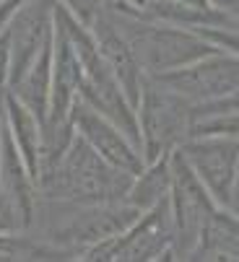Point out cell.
<instances>
[{
    "mask_svg": "<svg viewBox=\"0 0 239 262\" xmlns=\"http://www.w3.org/2000/svg\"><path fill=\"white\" fill-rule=\"evenodd\" d=\"M151 78L162 81L164 86H169L172 91H177L192 104L216 101L239 91V55L218 50L185 68L162 73V76H151Z\"/></svg>",
    "mask_w": 239,
    "mask_h": 262,
    "instance_id": "52a82bcc",
    "label": "cell"
},
{
    "mask_svg": "<svg viewBox=\"0 0 239 262\" xmlns=\"http://www.w3.org/2000/svg\"><path fill=\"white\" fill-rule=\"evenodd\" d=\"M180 154L203 179L218 205H231L234 187L239 179V138H187L180 145Z\"/></svg>",
    "mask_w": 239,
    "mask_h": 262,
    "instance_id": "ba28073f",
    "label": "cell"
},
{
    "mask_svg": "<svg viewBox=\"0 0 239 262\" xmlns=\"http://www.w3.org/2000/svg\"><path fill=\"white\" fill-rule=\"evenodd\" d=\"M86 262H156L174 259V218L169 198L143 210L130 226L84 254Z\"/></svg>",
    "mask_w": 239,
    "mask_h": 262,
    "instance_id": "5b68a950",
    "label": "cell"
},
{
    "mask_svg": "<svg viewBox=\"0 0 239 262\" xmlns=\"http://www.w3.org/2000/svg\"><path fill=\"white\" fill-rule=\"evenodd\" d=\"M138 120H141V148L148 164L167 154H174L190 138L192 101H187L162 81L146 78L143 96L138 104Z\"/></svg>",
    "mask_w": 239,
    "mask_h": 262,
    "instance_id": "277c9868",
    "label": "cell"
},
{
    "mask_svg": "<svg viewBox=\"0 0 239 262\" xmlns=\"http://www.w3.org/2000/svg\"><path fill=\"white\" fill-rule=\"evenodd\" d=\"M208 135L239 138V112H226V115H211V117L192 120L190 138H208Z\"/></svg>",
    "mask_w": 239,
    "mask_h": 262,
    "instance_id": "ac0fdd59",
    "label": "cell"
},
{
    "mask_svg": "<svg viewBox=\"0 0 239 262\" xmlns=\"http://www.w3.org/2000/svg\"><path fill=\"white\" fill-rule=\"evenodd\" d=\"M190 259H239V215L218 205Z\"/></svg>",
    "mask_w": 239,
    "mask_h": 262,
    "instance_id": "5bb4252c",
    "label": "cell"
},
{
    "mask_svg": "<svg viewBox=\"0 0 239 262\" xmlns=\"http://www.w3.org/2000/svg\"><path fill=\"white\" fill-rule=\"evenodd\" d=\"M172 218H174V259H190L201 242L218 200L208 192L203 179L195 174L180 148L172 156Z\"/></svg>",
    "mask_w": 239,
    "mask_h": 262,
    "instance_id": "8992f818",
    "label": "cell"
},
{
    "mask_svg": "<svg viewBox=\"0 0 239 262\" xmlns=\"http://www.w3.org/2000/svg\"><path fill=\"white\" fill-rule=\"evenodd\" d=\"M109 3H112V0H109Z\"/></svg>",
    "mask_w": 239,
    "mask_h": 262,
    "instance_id": "d4e9b609",
    "label": "cell"
},
{
    "mask_svg": "<svg viewBox=\"0 0 239 262\" xmlns=\"http://www.w3.org/2000/svg\"><path fill=\"white\" fill-rule=\"evenodd\" d=\"M0 135H3V115H0ZM0 215L6 218V213H3V198H0ZM6 221H8V218H6ZM8 226H11V223H8Z\"/></svg>",
    "mask_w": 239,
    "mask_h": 262,
    "instance_id": "603a6c76",
    "label": "cell"
},
{
    "mask_svg": "<svg viewBox=\"0 0 239 262\" xmlns=\"http://www.w3.org/2000/svg\"><path fill=\"white\" fill-rule=\"evenodd\" d=\"M26 3V0H3L0 3V34L8 29V24L13 21V16L18 13V8Z\"/></svg>",
    "mask_w": 239,
    "mask_h": 262,
    "instance_id": "44dd1931",
    "label": "cell"
},
{
    "mask_svg": "<svg viewBox=\"0 0 239 262\" xmlns=\"http://www.w3.org/2000/svg\"><path fill=\"white\" fill-rule=\"evenodd\" d=\"M94 36H96V45L104 55V60L109 62L112 73H114V78L120 81V86H123V91L128 94L130 104L138 109L141 104V96H143V86H146V73L143 68L138 65L128 39H125V34L120 31V26L114 24L112 18V11L107 8V13L91 26Z\"/></svg>",
    "mask_w": 239,
    "mask_h": 262,
    "instance_id": "7c38bea8",
    "label": "cell"
},
{
    "mask_svg": "<svg viewBox=\"0 0 239 262\" xmlns=\"http://www.w3.org/2000/svg\"><path fill=\"white\" fill-rule=\"evenodd\" d=\"M208 3H211V8H213V11L224 13L226 18L239 21V0H208Z\"/></svg>",
    "mask_w": 239,
    "mask_h": 262,
    "instance_id": "7402d4cb",
    "label": "cell"
},
{
    "mask_svg": "<svg viewBox=\"0 0 239 262\" xmlns=\"http://www.w3.org/2000/svg\"><path fill=\"white\" fill-rule=\"evenodd\" d=\"M109 8L141 21L185 26V29L221 26L226 21H234L213 11L208 0H112Z\"/></svg>",
    "mask_w": 239,
    "mask_h": 262,
    "instance_id": "8fae6325",
    "label": "cell"
},
{
    "mask_svg": "<svg viewBox=\"0 0 239 262\" xmlns=\"http://www.w3.org/2000/svg\"><path fill=\"white\" fill-rule=\"evenodd\" d=\"M70 120H73L75 133L81 138H86V143L94 151H99L117 169H125L130 174H141L146 169V159H143L141 148L125 135L123 127L114 125L107 115H102L81 94H78V99L73 104Z\"/></svg>",
    "mask_w": 239,
    "mask_h": 262,
    "instance_id": "9c48e42d",
    "label": "cell"
},
{
    "mask_svg": "<svg viewBox=\"0 0 239 262\" xmlns=\"http://www.w3.org/2000/svg\"><path fill=\"white\" fill-rule=\"evenodd\" d=\"M34 259H75L68 249L36 236L31 231H0V262H34Z\"/></svg>",
    "mask_w": 239,
    "mask_h": 262,
    "instance_id": "e0dca14e",
    "label": "cell"
},
{
    "mask_svg": "<svg viewBox=\"0 0 239 262\" xmlns=\"http://www.w3.org/2000/svg\"><path fill=\"white\" fill-rule=\"evenodd\" d=\"M172 156L174 154L148 161L146 169L133 177V184H130L128 198H125L130 205H135L138 210H151L153 205H158L162 200L169 198V192H172Z\"/></svg>",
    "mask_w": 239,
    "mask_h": 262,
    "instance_id": "2e32d148",
    "label": "cell"
},
{
    "mask_svg": "<svg viewBox=\"0 0 239 262\" xmlns=\"http://www.w3.org/2000/svg\"><path fill=\"white\" fill-rule=\"evenodd\" d=\"M52 57H55V36L45 45V50L36 55L31 68L24 73V78L11 86V91L34 112V115L47 122V109H50V91H52Z\"/></svg>",
    "mask_w": 239,
    "mask_h": 262,
    "instance_id": "9a60e30c",
    "label": "cell"
},
{
    "mask_svg": "<svg viewBox=\"0 0 239 262\" xmlns=\"http://www.w3.org/2000/svg\"><path fill=\"white\" fill-rule=\"evenodd\" d=\"M60 0H26L8 24L11 50V86H16L31 68L36 55L55 36V8Z\"/></svg>",
    "mask_w": 239,
    "mask_h": 262,
    "instance_id": "30bf717a",
    "label": "cell"
},
{
    "mask_svg": "<svg viewBox=\"0 0 239 262\" xmlns=\"http://www.w3.org/2000/svg\"><path fill=\"white\" fill-rule=\"evenodd\" d=\"M3 122L11 130L26 166L31 169V174L39 184V169H42V156H45V122L13 91H8V96H6Z\"/></svg>",
    "mask_w": 239,
    "mask_h": 262,
    "instance_id": "4fadbf2b",
    "label": "cell"
},
{
    "mask_svg": "<svg viewBox=\"0 0 239 262\" xmlns=\"http://www.w3.org/2000/svg\"><path fill=\"white\" fill-rule=\"evenodd\" d=\"M0 3H3V0H0Z\"/></svg>",
    "mask_w": 239,
    "mask_h": 262,
    "instance_id": "cb8c5ba5",
    "label": "cell"
},
{
    "mask_svg": "<svg viewBox=\"0 0 239 262\" xmlns=\"http://www.w3.org/2000/svg\"><path fill=\"white\" fill-rule=\"evenodd\" d=\"M11 91V50H8V34H0V115L6 106V96Z\"/></svg>",
    "mask_w": 239,
    "mask_h": 262,
    "instance_id": "ffe728a7",
    "label": "cell"
},
{
    "mask_svg": "<svg viewBox=\"0 0 239 262\" xmlns=\"http://www.w3.org/2000/svg\"><path fill=\"white\" fill-rule=\"evenodd\" d=\"M141 213L143 210H138L128 200L68 203V200H47L39 195V205L29 231L68 249L75 259H84V254L91 247L120 236Z\"/></svg>",
    "mask_w": 239,
    "mask_h": 262,
    "instance_id": "6da1fadb",
    "label": "cell"
},
{
    "mask_svg": "<svg viewBox=\"0 0 239 262\" xmlns=\"http://www.w3.org/2000/svg\"><path fill=\"white\" fill-rule=\"evenodd\" d=\"M112 18L125 34V39L143 68V73L151 76H162V73L185 68L201 57H208L218 52L213 42H208L203 34H197L185 26H169V24H153V21H141L125 13H117L114 8Z\"/></svg>",
    "mask_w": 239,
    "mask_h": 262,
    "instance_id": "3957f363",
    "label": "cell"
},
{
    "mask_svg": "<svg viewBox=\"0 0 239 262\" xmlns=\"http://www.w3.org/2000/svg\"><path fill=\"white\" fill-rule=\"evenodd\" d=\"M133 177L109 164L75 133L65 151L39 169V195L68 203H117L128 198Z\"/></svg>",
    "mask_w": 239,
    "mask_h": 262,
    "instance_id": "7a4b0ae2",
    "label": "cell"
},
{
    "mask_svg": "<svg viewBox=\"0 0 239 262\" xmlns=\"http://www.w3.org/2000/svg\"><path fill=\"white\" fill-rule=\"evenodd\" d=\"M60 6L86 29H91L109 8V0H60Z\"/></svg>",
    "mask_w": 239,
    "mask_h": 262,
    "instance_id": "d6986e66",
    "label": "cell"
}]
</instances>
